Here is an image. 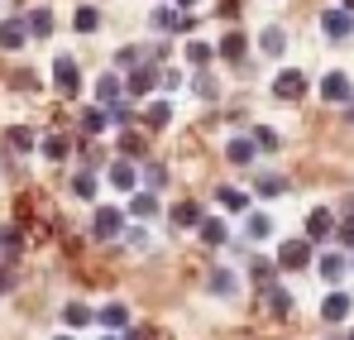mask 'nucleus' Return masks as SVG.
<instances>
[{
	"mask_svg": "<svg viewBox=\"0 0 354 340\" xmlns=\"http://www.w3.org/2000/svg\"><path fill=\"white\" fill-rule=\"evenodd\" d=\"M91 235H96V240H120V235H124V211H120V206H96Z\"/></svg>",
	"mask_w": 354,
	"mask_h": 340,
	"instance_id": "nucleus-1",
	"label": "nucleus"
},
{
	"mask_svg": "<svg viewBox=\"0 0 354 340\" xmlns=\"http://www.w3.org/2000/svg\"><path fill=\"white\" fill-rule=\"evenodd\" d=\"M53 87H58L62 96H77V91H82V72H77V57H67V53L53 57Z\"/></svg>",
	"mask_w": 354,
	"mask_h": 340,
	"instance_id": "nucleus-2",
	"label": "nucleus"
},
{
	"mask_svg": "<svg viewBox=\"0 0 354 340\" xmlns=\"http://www.w3.org/2000/svg\"><path fill=\"white\" fill-rule=\"evenodd\" d=\"M306 264H311V240H306V235H301V240H283V244H278V269H306Z\"/></svg>",
	"mask_w": 354,
	"mask_h": 340,
	"instance_id": "nucleus-3",
	"label": "nucleus"
},
{
	"mask_svg": "<svg viewBox=\"0 0 354 340\" xmlns=\"http://www.w3.org/2000/svg\"><path fill=\"white\" fill-rule=\"evenodd\" d=\"M158 87V62H139V67H129V77H124V91L129 96H149Z\"/></svg>",
	"mask_w": 354,
	"mask_h": 340,
	"instance_id": "nucleus-4",
	"label": "nucleus"
},
{
	"mask_svg": "<svg viewBox=\"0 0 354 340\" xmlns=\"http://www.w3.org/2000/svg\"><path fill=\"white\" fill-rule=\"evenodd\" d=\"M273 96H278V101H301V96H306V77H301L297 67H283V72L273 77Z\"/></svg>",
	"mask_w": 354,
	"mask_h": 340,
	"instance_id": "nucleus-5",
	"label": "nucleus"
},
{
	"mask_svg": "<svg viewBox=\"0 0 354 340\" xmlns=\"http://www.w3.org/2000/svg\"><path fill=\"white\" fill-rule=\"evenodd\" d=\"M350 312H354V297H350V292H340V287H330V292H326V302H321V316H326L330 326H340Z\"/></svg>",
	"mask_w": 354,
	"mask_h": 340,
	"instance_id": "nucleus-6",
	"label": "nucleus"
},
{
	"mask_svg": "<svg viewBox=\"0 0 354 340\" xmlns=\"http://www.w3.org/2000/svg\"><path fill=\"white\" fill-rule=\"evenodd\" d=\"M321 29H326V39H335V44H340V39H350V34H354V15L335 5V10H326V15H321Z\"/></svg>",
	"mask_w": 354,
	"mask_h": 340,
	"instance_id": "nucleus-7",
	"label": "nucleus"
},
{
	"mask_svg": "<svg viewBox=\"0 0 354 340\" xmlns=\"http://www.w3.org/2000/svg\"><path fill=\"white\" fill-rule=\"evenodd\" d=\"M149 24H153V29H158V34H182V29H187V24H192V19H187V15H182V10H177V5H158V10H153V15H149Z\"/></svg>",
	"mask_w": 354,
	"mask_h": 340,
	"instance_id": "nucleus-8",
	"label": "nucleus"
},
{
	"mask_svg": "<svg viewBox=\"0 0 354 340\" xmlns=\"http://www.w3.org/2000/svg\"><path fill=\"white\" fill-rule=\"evenodd\" d=\"M316 274H321L326 283L335 287V283H340V278H345V274H350V259H345L340 249H326V254L316 259Z\"/></svg>",
	"mask_w": 354,
	"mask_h": 340,
	"instance_id": "nucleus-9",
	"label": "nucleus"
},
{
	"mask_svg": "<svg viewBox=\"0 0 354 340\" xmlns=\"http://www.w3.org/2000/svg\"><path fill=\"white\" fill-rule=\"evenodd\" d=\"M321 96H326L330 106H345V101L354 96L350 77H345V72H326V77H321Z\"/></svg>",
	"mask_w": 354,
	"mask_h": 340,
	"instance_id": "nucleus-10",
	"label": "nucleus"
},
{
	"mask_svg": "<svg viewBox=\"0 0 354 340\" xmlns=\"http://www.w3.org/2000/svg\"><path fill=\"white\" fill-rule=\"evenodd\" d=\"M106 177H111L115 192H139V168H134V159H115Z\"/></svg>",
	"mask_w": 354,
	"mask_h": 340,
	"instance_id": "nucleus-11",
	"label": "nucleus"
},
{
	"mask_svg": "<svg viewBox=\"0 0 354 340\" xmlns=\"http://www.w3.org/2000/svg\"><path fill=\"white\" fill-rule=\"evenodd\" d=\"M330 235H335V216H330L326 206H316V211L306 216V240H311V244H326Z\"/></svg>",
	"mask_w": 354,
	"mask_h": 340,
	"instance_id": "nucleus-12",
	"label": "nucleus"
},
{
	"mask_svg": "<svg viewBox=\"0 0 354 340\" xmlns=\"http://www.w3.org/2000/svg\"><path fill=\"white\" fill-rule=\"evenodd\" d=\"M196 235H201V244H211V249H221V244L230 240V226H225L221 216H201V221H196Z\"/></svg>",
	"mask_w": 354,
	"mask_h": 340,
	"instance_id": "nucleus-13",
	"label": "nucleus"
},
{
	"mask_svg": "<svg viewBox=\"0 0 354 340\" xmlns=\"http://www.w3.org/2000/svg\"><path fill=\"white\" fill-rule=\"evenodd\" d=\"M96 321H101L111 336H120V331H129V307H124V302H106V307L96 312Z\"/></svg>",
	"mask_w": 354,
	"mask_h": 340,
	"instance_id": "nucleus-14",
	"label": "nucleus"
},
{
	"mask_svg": "<svg viewBox=\"0 0 354 340\" xmlns=\"http://www.w3.org/2000/svg\"><path fill=\"white\" fill-rule=\"evenodd\" d=\"M24 44H29L24 19H0V48H5V53H19Z\"/></svg>",
	"mask_w": 354,
	"mask_h": 340,
	"instance_id": "nucleus-15",
	"label": "nucleus"
},
{
	"mask_svg": "<svg viewBox=\"0 0 354 340\" xmlns=\"http://www.w3.org/2000/svg\"><path fill=\"white\" fill-rule=\"evenodd\" d=\"M225 159H230L235 168H249V163L259 159V149H254V139H249V134H235V139L225 144Z\"/></svg>",
	"mask_w": 354,
	"mask_h": 340,
	"instance_id": "nucleus-16",
	"label": "nucleus"
},
{
	"mask_svg": "<svg viewBox=\"0 0 354 340\" xmlns=\"http://www.w3.org/2000/svg\"><path fill=\"white\" fill-rule=\"evenodd\" d=\"M206 287H211V297H235V292H239V274H235V269H211Z\"/></svg>",
	"mask_w": 354,
	"mask_h": 340,
	"instance_id": "nucleus-17",
	"label": "nucleus"
},
{
	"mask_svg": "<svg viewBox=\"0 0 354 340\" xmlns=\"http://www.w3.org/2000/svg\"><path fill=\"white\" fill-rule=\"evenodd\" d=\"M24 29H29V39H48V34H53V10H48V5L29 10V15H24Z\"/></svg>",
	"mask_w": 354,
	"mask_h": 340,
	"instance_id": "nucleus-18",
	"label": "nucleus"
},
{
	"mask_svg": "<svg viewBox=\"0 0 354 340\" xmlns=\"http://www.w3.org/2000/svg\"><path fill=\"white\" fill-rule=\"evenodd\" d=\"M129 216L134 221H153L158 216V192H129Z\"/></svg>",
	"mask_w": 354,
	"mask_h": 340,
	"instance_id": "nucleus-19",
	"label": "nucleus"
},
{
	"mask_svg": "<svg viewBox=\"0 0 354 340\" xmlns=\"http://www.w3.org/2000/svg\"><path fill=\"white\" fill-rule=\"evenodd\" d=\"M91 321H96V312H91L86 302H67V307H62V326H67V331H82V326H91Z\"/></svg>",
	"mask_w": 354,
	"mask_h": 340,
	"instance_id": "nucleus-20",
	"label": "nucleus"
},
{
	"mask_svg": "<svg viewBox=\"0 0 354 340\" xmlns=\"http://www.w3.org/2000/svg\"><path fill=\"white\" fill-rule=\"evenodd\" d=\"M201 216H206V211H201L196 202H177L173 211H168V221H173L177 230H196V221H201Z\"/></svg>",
	"mask_w": 354,
	"mask_h": 340,
	"instance_id": "nucleus-21",
	"label": "nucleus"
},
{
	"mask_svg": "<svg viewBox=\"0 0 354 340\" xmlns=\"http://www.w3.org/2000/svg\"><path fill=\"white\" fill-rule=\"evenodd\" d=\"M216 53L225 57V62H239V57L249 53V39H244V34H239V29H230V34H225V39H221V44H216Z\"/></svg>",
	"mask_w": 354,
	"mask_h": 340,
	"instance_id": "nucleus-22",
	"label": "nucleus"
},
{
	"mask_svg": "<svg viewBox=\"0 0 354 340\" xmlns=\"http://www.w3.org/2000/svg\"><path fill=\"white\" fill-rule=\"evenodd\" d=\"M124 96V82H120V72H106V77H96V101L101 106H111V101H120Z\"/></svg>",
	"mask_w": 354,
	"mask_h": 340,
	"instance_id": "nucleus-23",
	"label": "nucleus"
},
{
	"mask_svg": "<svg viewBox=\"0 0 354 340\" xmlns=\"http://www.w3.org/2000/svg\"><path fill=\"white\" fill-rule=\"evenodd\" d=\"M259 48H263L268 57H283V53H288V34H283L278 24H268V29L259 34Z\"/></svg>",
	"mask_w": 354,
	"mask_h": 340,
	"instance_id": "nucleus-24",
	"label": "nucleus"
},
{
	"mask_svg": "<svg viewBox=\"0 0 354 340\" xmlns=\"http://www.w3.org/2000/svg\"><path fill=\"white\" fill-rule=\"evenodd\" d=\"M72 29H77V34H96V29H101V10H96V5H77Z\"/></svg>",
	"mask_w": 354,
	"mask_h": 340,
	"instance_id": "nucleus-25",
	"label": "nucleus"
},
{
	"mask_svg": "<svg viewBox=\"0 0 354 340\" xmlns=\"http://www.w3.org/2000/svg\"><path fill=\"white\" fill-rule=\"evenodd\" d=\"M254 192H259V197H283V192H288V177H283V172H259V177H254Z\"/></svg>",
	"mask_w": 354,
	"mask_h": 340,
	"instance_id": "nucleus-26",
	"label": "nucleus"
},
{
	"mask_svg": "<svg viewBox=\"0 0 354 340\" xmlns=\"http://www.w3.org/2000/svg\"><path fill=\"white\" fill-rule=\"evenodd\" d=\"M263 297H268V312H273V316H288V312H292V292H288V287L268 283V287H263Z\"/></svg>",
	"mask_w": 354,
	"mask_h": 340,
	"instance_id": "nucleus-27",
	"label": "nucleus"
},
{
	"mask_svg": "<svg viewBox=\"0 0 354 340\" xmlns=\"http://www.w3.org/2000/svg\"><path fill=\"white\" fill-rule=\"evenodd\" d=\"M216 202H221L225 211H235V216L249 211V192H239V187H221V192H216Z\"/></svg>",
	"mask_w": 354,
	"mask_h": 340,
	"instance_id": "nucleus-28",
	"label": "nucleus"
},
{
	"mask_svg": "<svg viewBox=\"0 0 354 340\" xmlns=\"http://www.w3.org/2000/svg\"><path fill=\"white\" fill-rule=\"evenodd\" d=\"M244 235H249V240H268V235H273V216L249 211V216H244Z\"/></svg>",
	"mask_w": 354,
	"mask_h": 340,
	"instance_id": "nucleus-29",
	"label": "nucleus"
},
{
	"mask_svg": "<svg viewBox=\"0 0 354 340\" xmlns=\"http://www.w3.org/2000/svg\"><path fill=\"white\" fill-rule=\"evenodd\" d=\"M5 144H10L15 154H29L39 139H34V129H24V125H10V129H5Z\"/></svg>",
	"mask_w": 354,
	"mask_h": 340,
	"instance_id": "nucleus-30",
	"label": "nucleus"
},
{
	"mask_svg": "<svg viewBox=\"0 0 354 340\" xmlns=\"http://www.w3.org/2000/svg\"><path fill=\"white\" fill-rule=\"evenodd\" d=\"M106 120H111L115 129H129V125H134V106L120 96V101H111V106H106Z\"/></svg>",
	"mask_w": 354,
	"mask_h": 340,
	"instance_id": "nucleus-31",
	"label": "nucleus"
},
{
	"mask_svg": "<svg viewBox=\"0 0 354 340\" xmlns=\"http://www.w3.org/2000/svg\"><path fill=\"white\" fill-rule=\"evenodd\" d=\"M168 120H173V106H168V101H149V106H144V125H149V129H163Z\"/></svg>",
	"mask_w": 354,
	"mask_h": 340,
	"instance_id": "nucleus-32",
	"label": "nucleus"
},
{
	"mask_svg": "<svg viewBox=\"0 0 354 340\" xmlns=\"http://www.w3.org/2000/svg\"><path fill=\"white\" fill-rule=\"evenodd\" d=\"M67 154H72V139H67V134H44V159L62 163Z\"/></svg>",
	"mask_w": 354,
	"mask_h": 340,
	"instance_id": "nucleus-33",
	"label": "nucleus"
},
{
	"mask_svg": "<svg viewBox=\"0 0 354 340\" xmlns=\"http://www.w3.org/2000/svg\"><path fill=\"white\" fill-rule=\"evenodd\" d=\"M211 57H216L211 44H201V39H192V44H187V62H192L196 72H201V67H211Z\"/></svg>",
	"mask_w": 354,
	"mask_h": 340,
	"instance_id": "nucleus-34",
	"label": "nucleus"
},
{
	"mask_svg": "<svg viewBox=\"0 0 354 340\" xmlns=\"http://www.w3.org/2000/svg\"><path fill=\"white\" fill-rule=\"evenodd\" d=\"M192 91H196V96H201V101H216V96H221V87H216V77H211V72H206V67H201V72H196V77H192Z\"/></svg>",
	"mask_w": 354,
	"mask_h": 340,
	"instance_id": "nucleus-35",
	"label": "nucleus"
},
{
	"mask_svg": "<svg viewBox=\"0 0 354 340\" xmlns=\"http://www.w3.org/2000/svg\"><path fill=\"white\" fill-rule=\"evenodd\" d=\"M106 125H111V120H106V106H86V111H82V129H86V134H101Z\"/></svg>",
	"mask_w": 354,
	"mask_h": 340,
	"instance_id": "nucleus-36",
	"label": "nucleus"
},
{
	"mask_svg": "<svg viewBox=\"0 0 354 340\" xmlns=\"http://www.w3.org/2000/svg\"><path fill=\"white\" fill-rule=\"evenodd\" d=\"M249 139H254V149H259V154H273V149L283 144V139H278V129H268V125H259Z\"/></svg>",
	"mask_w": 354,
	"mask_h": 340,
	"instance_id": "nucleus-37",
	"label": "nucleus"
},
{
	"mask_svg": "<svg viewBox=\"0 0 354 340\" xmlns=\"http://www.w3.org/2000/svg\"><path fill=\"white\" fill-rule=\"evenodd\" d=\"M139 154H144V134L120 129V159H139Z\"/></svg>",
	"mask_w": 354,
	"mask_h": 340,
	"instance_id": "nucleus-38",
	"label": "nucleus"
},
{
	"mask_svg": "<svg viewBox=\"0 0 354 340\" xmlns=\"http://www.w3.org/2000/svg\"><path fill=\"white\" fill-rule=\"evenodd\" d=\"M139 177H144V192H158V187L168 182V168H163V163H149V168L139 172Z\"/></svg>",
	"mask_w": 354,
	"mask_h": 340,
	"instance_id": "nucleus-39",
	"label": "nucleus"
},
{
	"mask_svg": "<svg viewBox=\"0 0 354 340\" xmlns=\"http://www.w3.org/2000/svg\"><path fill=\"white\" fill-rule=\"evenodd\" d=\"M72 192H77L82 202H91V197H96V177H91V172L82 168V172H77V177H72Z\"/></svg>",
	"mask_w": 354,
	"mask_h": 340,
	"instance_id": "nucleus-40",
	"label": "nucleus"
},
{
	"mask_svg": "<svg viewBox=\"0 0 354 340\" xmlns=\"http://www.w3.org/2000/svg\"><path fill=\"white\" fill-rule=\"evenodd\" d=\"M144 57H149L144 48H120V53H115V67H120V72H129V67H139Z\"/></svg>",
	"mask_w": 354,
	"mask_h": 340,
	"instance_id": "nucleus-41",
	"label": "nucleus"
},
{
	"mask_svg": "<svg viewBox=\"0 0 354 340\" xmlns=\"http://www.w3.org/2000/svg\"><path fill=\"white\" fill-rule=\"evenodd\" d=\"M19 230H0V254H19Z\"/></svg>",
	"mask_w": 354,
	"mask_h": 340,
	"instance_id": "nucleus-42",
	"label": "nucleus"
},
{
	"mask_svg": "<svg viewBox=\"0 0 354 340\" xmlns=\"http://www.w3.org/2000/svg\"><path fill=\"white\" fill-rule=\"evenodd\" d=\"M249 274H254V278H259L263 287L273 283V264H268V259H254V264H249Z\"/></svg>",
	"mask_w": 354,
	"mask_h": 340,
	"instance_id": "nucleus-43",
	"label": "nucleus"
},
{
	"mask_svg": "<svg viewBox=\"0 0 354 340\" xmlns=\"http://www.w3.org/2000/svg\"><path fill=\"white\" fill-rule=\"evenodd\" d=\"M335 240H340L345 249H354V221H345V226H335Z\"/></svg>",
	"mask_w": 354,
	"mask_h": 340,
	"instance_id": "nucleus-44",
	"label": "nucleus"
},
{
	"mask_svg": "<svg viewBox=\"0 0 354 340\" xmlns=\"http://www.w3.org/2000/svg\"><path fill=\"white\" fill-rule=\"evenodd\" d=\"M124 240H129V244H134V249H139V244H144V240H149V235H144V226H134V230H124Z\"/></svg>",
	"mask_w": 354,
	"mask_h": 340,
	"instance_id": "nucleus-45",
	"label": "nucleus"
},
{
	"mask_svg": "<svg viewBox=\"0 0 354 340\" xmlns=\"http://www.w3.org/2000/svg\"><path fill=\"white\" fill-rule=\"evenodd\" d=\"M120 340H149V331H120Z\"/></svg>",
	"mask_w": 354,
	"mask_h": 340,
	"instance_id": "nucleus-46",
	"label": "nucleus"
},
{
	"mask_svg": "<svg viewBox=\"0 0 354 340\" xmlns=\"http://www.w3.org/2000/svg\"><path fill=\"white\" fill-rule=\"evenodd\" d=\"M10 287H15V278H10V274L0 269V292H10Z\"/></svg>",
	"mask_w": 354,
	"mask_h": 340,
	"instance_id": "nucleus-47",
	"label": "nucleus"
},
{
	"mask_svg": "<svg viewBox=\"0 0 354 340\" xmlns=\"http://www.w3.org/2000/svg\"><path fill=\"white\" fill-rule=\"evenodd\" d=\"M177 10H182V15H187V10H192V5H196V0H173Z\"/></svg>",
	"mask_w": 354,
	"mask_h": 340,
	"instance_id": "nucleus-48",
	"label": "nucleus"
},
{
	"mask_svg": "<svg viewBox=\"0 0 354 340\" xmlns=\"http://www.w3.org/2000/svg\"><path fill=\"white\" fill-rule=\"evenodd\" d=\"M345 115H350V120H354V96H350V101H345Z\"/></svg>",
	"mask_w": 354,
	"mask_h": 340,
	"instance_id": "nucleus-49",
	"label": "nucleus"
},
{
	"mask_svg": "<svg viewBox=\"0 0 354 340\" xmlns=\"http://www.w3.org/2000/svg\"><path fill=\"white\" fill-rule=\"evenodd\" d=\"M340 10H350V15H354V0H340Z\"/></svg>",
	"mask_w": 354,
	"mask_h": 340,
	"instance_id": "nucleus-50",
	"label": "nucleus"
},
{
	"mask_svg": "<svg viewBox=\"0 0 354 340\" xmlns=\"http://www.w3.org/2000/svg\"><path fill=\"white\" fill-rule=\"evenodd\" d=\"M101 340H120V336H101Z\"/></svg>",
	"mask_w": 354,
	"mask_h": 340,
	"instance_id": "nucleus-51",
	"label": "nucleus"
},
{
	"mask_svg": "<svg viewBox=\"0 0 354 340\" xmlns=\"http://www.w3.org/2000/svg\"><path fill=\"white\" fill-rule=\"evenodd\" d=\"M350 269H354V254H350Z\"/></svg>",
	"mask_w": 354,
	"mask_h": 340,
	"instance_id": "nucleus-52",
	"label": "nucleus"
},
{
	"mask_svg": "<svg viewBox=\"0 0 354 340\" xmlns=\"http://www.w3.org/2000/svg\"><path fill=\"white\" fill-rule=\"evenodd\" d=\"M58 340H72V336H58Z\"/></svg>",
	"mask_w": 354,
	"mask_h": 340,
	"instance_id": "nucleus-53",
	"label": "nucleus"
},
{
	"mask_svg": "<svg viewBox=\"0 0 354 340\" xmlns=\"http://www.w3.org/2000/svg\"><path fill=\"white\" fill-rule=\"evenodd\" d=\"M345 340H354V331H350V336H345Z\"/></svg>",
	"mask_w": 354,
	"mask_h": 340,
	"instance_id": "nucleus-54",
	"label": "nucleus"
}]
</instances>
